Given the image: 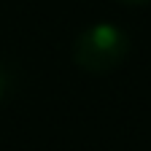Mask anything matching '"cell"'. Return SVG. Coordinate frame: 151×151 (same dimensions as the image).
Masks as SVG:
<instances>
[{"instance_id":"3957f363","label":"cell","mask_w":151,"mask_h":151,"mask_svg":"<svg viewBox=\"0 0 151 151\" xmlns=\"http://www.w3.org/2000/svg\"><path fill=\"white\" fill-rule=\"evenodd\" d=\"M0 97H3V78H0Z\"/></svg>"},{"instance_id":"6da1fadb","label":"cell","mask_w":151,"mask_h":151,"mask_svg":"<svg viewBox=\"0 0 151 151\" xmlns=\"http://www.w3.org/2000/svg\"><path fill=\"white\" fill-rule=\"evenodd\" d=\"M129 54V35L111 24V22H97L81 30V35L73 43V60L86 73H111L116 70Z\"/></svg>"},{"instance_id":"7a4b0ae2","label":"cell","mask_w":151,"mask_h":151,"mask_svg":"<svg viewBox=\"0 0 151 151\" xmlns=\"http://www.w3.org/2000/svg\"><path fill=\"white\" fill-rule=\"evenodd\" d=\"M119 3H124V6H146L151 0H119Z\"/></svg>"}]
</instances>
